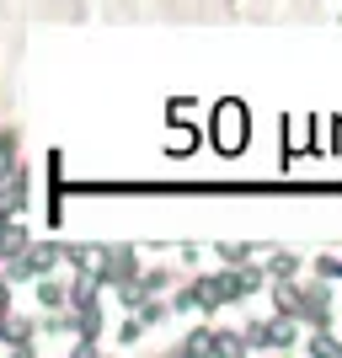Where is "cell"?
<instances>
[{
	"instance_id": "1",
	"label": "cell",
	"mask_w": 342,
	"mask_h": 358,
	"mask_svg": "<svg viewBox=\"0 0 342 358\" xmlns=\"http://www.w3.org/2000/svg\"><path fill=\"white\" fill-rule=\"evenodd\" d=\"M241 139H246V113L236 102H225L220 107V150H236Z\"/></svg>"
}]
</instances>
